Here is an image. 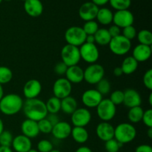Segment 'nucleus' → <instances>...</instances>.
Masks as SVG:
<instances>
[{"label":"nucleus","mask_w":152,"mask_h":152,"mask_svg":"<svg viewBox=\"0 0 152 152\" xmlns=\"http://www.w3.org/2000/svg\"><path fill=\"white\" fill-rule=\"evenodd\" d=\"M22 110L27 119L36 122L45 118L48 114L45 102L37 98L26 99L23 103Z\"/></svg>","instance_id":"f257e3e1"},{"label":"nucleus","mask_w":152,"mask_h":152,"mask_svg":"<svg viewBox=\"0 0 152 152\" xmlns=\"http://www.w3.org/2000/svg\"><path fill=\"white\" fill-rule=\"evenodd\" d=\"M24 101L19 94H8L3 96L0 100V111L6 116L18 114L23 107Z\"/></svg>","instance_id":"f03ea898"},{"label":"nucleus","mask_w":152,"mask_h":152,"mask_svg":"<svg viewBox=\"0 0 152 152\" xmlns=\"http://www.w3.org/2000/svg\"><path fill=\"white\" fill-rule=\"evenodd\" d=\"M136 128L129 123H123L114 128V138L122 145L129 143L136 138Z\"/></svg>","instance_id":"7ed1b4c3"},{"label":"nucleus","mask_w":152,"mask_h":152,"mask_svg":"<svg viewBox=\"0 0 152 152\" xmlns=\"http://www.w3.org/2000/svg\"><path fill=\"white\" fill-rule=\"evenodd\" d=\"M86 34L83 28L72 26L68 28L65 33V39L67 44L80 48L86 42Z\"/></svg>","instance_id":"20e7f679"},{"label":"nucleus","mask_w":152,"mask_h":152,"mask_svg":"<svg viewBox=\"0 0 152 152\" xmlns=\"http://www.w3.org/2000/svg\"><path fill=\"white\" fill-rule=\"evenodd\" d=\"M108 45L110 50L114 54L117 56H123L129 53L132 48V42L125 38L121 34L111 38Z\"/></svg>","instance_id":"39448f33"},{"label":"nucleus","mask_w":152,"mask_h":152,"mask_svg":"<svg viewBox=\"0 0 152 152\" xmlns=\"http://www.w3.org/2000/svg\"><path fill=\"white\" fill-rule=\"evenodd\" d=\"M104 76L105 69L99 64H91L84 70V80L90 85H96Z\"/></svg>","instance_id":"423d86ee"},{"label":"nucleus","mask_w":152,"mask_h":152,"mask_svg":"<svg viewBox=\"0 0 152 152\" xmlns=\"http://www.w3.org/2000/svg\"><path fill=\"white\" fill-rule=\"evenodd\" d=\"M62 62L68 67L77 65L81 60L80 48L71 45H65L61 50Z\"/></svg>","instance_id":"0eeeda50"},{"label":"nucleus","mask_w":152,"mask_h":152,"mask_svg":"<svg viewBox=\"0 0 152 152\" xmlns=\"http://www.w3.org/2000/svg\"><path fill=\"white\" fill-rule=\"evenodd\" d=\"M96 108L97 116L102 122L111 121L117 113V106L109 99H102Z\"/></svg>","instance_id":"6e6552de"},{"label":"nucleus","mask_w":152,"mask_h":152,"mask_svg":"<svg viewBox=\"0 0 152 152\" xmlns=\"http://www.w3.org/2000/svg\"><path fill=\"white\" fill-rule=\"evenodd\" d=\"M79 48L80 57L83 60L89 64L96 63L99 57V52L94 43L85 42Z\"/></svg>","instance_id":"1a4fd4ad"},{"label":"nucleus","mask_w":152,"mask_h":152,"mask_svg":"<svg viewBox=\"0 0 152 152\" xmlns=\"http://www.w3.org/2000/svg\"><path fill=\"white\" fill-rule=\"evenodd\" d=\"M72 91V84L66 78L57 79L53 86V93L54 96L62 99L70 96Z\"/></svg>","instance_id":"9d476101"},{"label":"nucleus","mask_w":152,"mask_h":152,"mask_svg":"<svg viewBox=\"0 0 152 152\" xmlns=\"http://www.w3.org/2000/svg\"><path fill=\"white\" fill-rule=\"evenodd\" d=\"M71 123L74 127H86L91 120V114L86 108H77L71 114Z\"/></svg>","instance_id":"9b49d317"},{"label":"nucleus","mask_w":152,"mask_h":152,"mask_svg":"<svg viewBox=\"0 0 152 152\" xmlns=\"http://www.w3.org/2000/svg\"><path fill=\"white\" fill-rule=\"evenodd\" d=\"M134 17L132 12L129 10H117L113 16L114 25H117L120 28L133 25Z\"/></svg>","instance_id":"f8f14e48"},{"label":"nucleus","mask_w":152,"mask_h":152,"mask_svg":"<svg viewBox=\"0 0 152 152\" xmlns=\"http://www.w3.org/2000/svg\"><path fill=\"white\" fill-rule=\"evenodd\" d=\"M103 99V96L96 89H89L86 91L82 95V102L83 105L89 108H96Z\"/></svg>","instance_id":"ddd939ff"},{"label":"nucleus","mask_w":152,"mask_h":152,"mask_svg":"<svg viewBox=\"0 0 152 152\" xmlns=\"http://www.w3.org/2000/svg\"><path fill=\"white\" fill-rule=\"evenodd\" d=\"M99 10V7L94 4L92 1L85 2L79 9V16L85 22L94 20Z\"/></svg>","instance_id":"4468645a"},{"label":"nucleus","mask_w":152,"mask_h":152,"mask_svg":"<svg viewBox=\"0 0 152 152\" xmlns=\"http://www.w3.org/2000/svg\"><path fill=\"white\" fill-rule=\"evenodd\" d=\"M42 85L39 80H30L25 83L23 87V94L26 99H35L42 91Z\"/></svg>","instance_id":"2eb2a0df"},{"label":"nucleus","mask_w":152,"mask_h":152,"mask_svg":"<svg viewBox=\"0 0 152 152\" xmlns=\"http://www.w3.org/2000/svg\"><path fill=\"white\" fill-rule=\"evenodd\" d=\"M96 134L102 141L106 142L114 138V128L108 122H102L96 128Z\"/></svg>","instance_id":"dca6fc26"},{"label":"nucleus","mask_w":152,"mask_h":152,"mask_svg":"<svg viewBox=\"0 0 152 152\" xmlns=\"http://www.w3.org/2000/svg\"><path fill=\"white\" fill-rule=\"evenodd\" d=\"M71 125L65 121H59L57 124L53 126L51 134L57 140H65L71 135Z\"/></svg>","instance_id":"f3484780"},{"label":"nucleus","mask_w":152,"mask_h":152,"mask_svg":"<svg viewBox=\"0 0 152 152\" xmlns=\"http://www.w3.org/2000/svg\"><path fill=\"white\" fill-rule=\"evenodd\" d=\"M124 92L123 104L127 108H131L134 107L140 106L142 103V98L140 94L136 90L132 88L126 89Z\"/></svg>","instance_id":"a211bd4d"},{"label":"nucleus","mask_w":152,"mask_h":152,"mask_svg":"<svg viewBox=\"0 0 152 152\" xmlns=\"http://www.w3.org/2000/svg\"><path fill=\"white\" fill-rule=\"evenodd\" d=\"M11 146L16 152H28L32 148V142L30 138L19 134L13 137Z\"/></svg>","instance_id":"6ab92c4d"},{"label":"nucleus","mask_w":152,"mask_h":152,"mask_svg":"<svg viewBox=\"0 0 152 152\" xmlns=\"http://www.w3.org/2000/svg\"><path fill=\"white\" fill-rule=\"evenodd\" d=\"M65 78L71 83V84H79L84 80V70L79 65L68 67Z\"/></svg>","instance_id":"aec40b11"},{"label":"nucleus","mask_w":152,"mask_h":152,"mask_svg":"<svg viewBox=\"0 0 152 152\" xmlns=\"http://www.w3.org/2000/svg\"><path fill=\"white\" fill-rule=\"evenodd\" d=\"M24 9L28 16L38 17L43 12V4L40 0H26L24 1Z\"/></svg>","instance_id":"412c9836"},{"label":"nucleus","mask_w":152,"mask_h":152,"mask_svg":"<svg viewBox=\"0 0 152 152\" xmlns=\"http://www.w3.org/2000/svg\"><path fill=\"white\" fill-rule=\"evenodd\" d=\"M21 131L24 136L30 139L36 138L40 133L37 122L29 120V119H26L22 122L21 125Z\"/></svg>","instance_id":"4be33fe9"},{"label":"nucleus","mask_w":152,"mask_h":152,"mask_svg":"<svg viewBox=\"0 0 152 152\" xmlns=\"http://www.w3.org/2000/svg\"><path fill=\"white\" fill-rule=\"evenodd\" d=\"M151 46L139 44L134 48L132 52V56L138 62H143L148 60L151 56Z\"/></svg>","instance_id":"5701e85b"},{"label":"nucleus","mask_w":152,"mask_h":152,"mask_svg":"<svg viewBox=\"0 0 152 152\" xmlns=\"http://www.w3.org/2000/svg\"><path fill=\"white\" fill-rule=\"evenodd\" d=\"M78 103L75 98L71 96L61 99V110L66 114H72L77 109Z\"/></svg>","instance_id":"b1692460"},{"label":"nucleus","mask_w":152,"mask_h":152,"mask_svg":"<svg viewBox=\"0 0 152 152\" xmlns=\"http://www.w3.org/2000/svg\"><path fill=\"white\" fill-rule=\"evenodd\" d=\"M138 63L139 62L134 59L132 56H127L123 59L122 65L120 66L123 74L130 75L134 73L138 68Z\"/></svg>","instance_id":"393cba45"},{"label":"nucleus","mask_w":152,"mask_h":152,"mask_svg":"<svg viewBox=\"0 0 152 152\" xmlns=\"http://www.w3.org/2000/svg\"><path fill=\"white\" fill-rule=\"evenodd\" d=\"M71 137L79 144L86 143L89 137L88 131L84 127H74L71 129Z\"/></svg>","instance_id":"a878e982"},{"label":"nucleus","mask_w":152,"mask_h":152,"mask_svg":"<svg viewBox=\"0 0 152 152\" xmlns=\"http://www.w3.org/2000/svg\"><path fill=\"white\" fill-rule=\"evenodd\" d=\"M113 16H114V13L109 8L102 7V8H99L96 19L101 25H108L113 22Z\"/></svg>","instance_id":"bb28decb"},{"label":"nucleus","mask_w":152,"mask_h":152,"mask_svg":"<svg viewBox=\"0 0 152 152\" xmlns=\"http://www.w3.org/2000/svg\"><path fill=\"white\" fill-rule=\"evenodd\" d=\"M94 36L95 43L99 45H108L111 39V37L108 33V29L105 28H99Z\"/></svg>","instance_id":"cd10ccee"},{"label":"nucleus","mask_w":152,"mask_h":152,"mask_svg":"<svg viewBox=\"0 0 152 152\" xmlns=\"http://www.w3.org/2000/svg\"><path fill=\"white\" fill-rule=\"evenodd\" d=\"M144 111L140 106L129 108L128 112V118L132 123H137L142 121Z\"/></svg>","instance_id":"c85d7f7f"},{"label":"nucleus","mask_w":152,"mask_h":152,"mask_svg":"<svg viewBox=\"0 0 152 152\" xmlns=\"http://www.w3.org/2000/svg\"><path fill=\"white\" fill-rule=\"evenodd\" d=\"M45 105L48 114H57L61 110V99L53 96L48 99Z\"/></svg>","instance_id":"c756f323"},{"label":"nucleus","mask_w":152,"mask_h":152,"mask_svg":"<svg viewBox=\"0 0 152 152\" xmlns=\"http://www.w3.org/2000/svg\"><path fill=\"white\" fill-rule=\"evenodd\" d=\"M137 38L139 44L148 46H151L152 45V34L148 30H141L137 34Z\"/></svg>","instance_id":"7c9ffc66"},{"label":"nucleus","mask_w":152,"mask_h":152,"mask_svg":"<svg viewBox=\"0 0 152 152\" xmlns=\"http://www.w3.org/2000/svg\"><path fill=\"white\" fill-rule=\"evenodd\" d=\"M13 78V72L6 66H0V84L2 85L7 84L11 81Z\"/></svg>","instance_id":"2f4dec72"},{"label":"nucleus","mask_w":152,"mask_h":152,"mask_svg":"<svg viewBox=\"0 0 152 152\" xmlns=\"http://www.w3.org/2000/svg\"><path fill=\"white\" fill-rule=\"evenodd\" d=\"M109 3L116 10H129L132 4V0H109Z\"/></svg>","instance_id":"473e14b6"},{"label":"nucleus","mask_w":152,"mask_h":152,"mask_svg":"<svg viewBox=\"0 0 152 152\" xmlns=\"http://www.w3.org/2000/svg\"><path fill=\"white\" fill-rule=\"evenodd\" d=\"M96 91L99 92L101 94L107 95L111 91V83L107 79L103 78L96 84Z\"/></svg>","instance_id":"72a5a7b5"},{"label":"nucleus","mask_w":152,"mask_h":152,"mask_svg":"<svg viewBox=\"0 0 152 152\" xmlns=\"http://www.w3.org/2000/svg\"><path fill=\"white\" fill-rule=\"evenodd\" d=\"M83 29L86 35H94L95 33L99 29V25L94 20L88 21L84 24Z\"/></svg>","instance_id":"f704fd0d"},{"label":"nucleus","mask_w":152,"mask_h":152,"mask_svg":"<svg viewBox=\"0 0 152 152\" xmlns=\"http://www.w3.org/2000/svg\"><path fill=\"white\" fill-rule=\"evenodd\" d=\"M13 137L8 131H3L0 134V146L10 147L13 142Z\"/></svg>","instance_id":"c9c22d12"},{"label":"nucleus","mask_w":152,"mask_h":152,"mask_svg":"<svg viewBox=\"0 0 152 152\" xmlns=\"http://www.w3.org/2000/svg\"><path fill=\"white\" fill-rule=\"evenodd\" d=\"M124 99V92L120 90H116L113 91L110 95V100L116 106L123 103Z\"/></svg>","instance_id":"e433bc0d"},{"label":"nucleus","mask_w":152,"mask_h":152,"mask_svg":"<svg viewBox=\"0 0 152 152\" xmlns=\"http://www.w3.org/2000/svg\"><path fill=\"white\" fill-rule=\"evenodd\" d=\"M122 145H123L117 142L114 138L105 142V148L107 152H118Z\"/></svg>","instance_id":"4c0bfd02"},{"label":"nucleus","mask_w":152,"mask_h":152,"mask_svg":"<svg viewBox=\"0 0 152 152\" xmlns=\"http://www.w3.org/2000/svg\"><path fill=\"white\" fill-rule=\"evenodd\" d=\"M37 123H38V127L39 132H42L43 134L51 133L52 129H53V126L50 124V123L47 119H42V120L37 122Z\"/></svg>","instance_id":"58836bf2"},{"label":"nucleus","mask_w":152,"mask_h":152,"mask_svg":"<svg viewBox=\"0 0 152 152\" xmlns=\"http://www.w3.org/2000/svg\"><path fill=\"white\" fill-rule=\"evenodd\" d=\"M37 151L39 152H50L53 149L51 142L48 140H42L37 143Z\"/></svg>","instance_id":"ea45409f"},{"label":"nucleus","mask_w":152,"mask_h":152,"mask_svg":"<svg viewBox=\"0 0 152 152\" xmlns=\"http://www.w3.org/2000/svg\"><path fill=\"white\" fill-rule=\"evenodd\" d=\"M137 31L136 28L133 26V25H130V26L126 27V28H123V33L122 35L129 40H132L137 37Z\"/></svg>","instance_id":"a19ab883"},{"label":"nucleus","mask_w":152,"mask_h":152,"mask_svg":"<svg viewBox=\"0 0 152 152\" xmlns=\"http://www.w3.org/2000/svg\"><path fill=\"white\" fill-rule=\"evenodd\" d=\"M142 83L144 86L148 90H152V69H148L145 71L142 77Z\"/></svg>","instance_id":"79ce46f5"},{"label":"nucleus","mask_w":152,"mask_h":152,"mask_svg":"<svg viewBox=\"0 0 152 152\" xmlns=\"http://www.w3.org/2000/svg\"><path fill=\"white\" fill-rule=\"evenodd\" d=\"M142 123L146 127L152 128V110L148 109L144 111L142 118Z\"/></svg>","instance_id":"37998d69"},{"label":"nucleus","mask_w":152,"mask_h":152,"mask_svg":"<svg viewBox=\"0 0 152 152\" xmlns=\"http://www.w3.org/2000/svg\"><path fill=\"white\" fill-rule=\"evenodd\" d=\"M67 69H68V66L65 65L64 62H62V61L59 62H58L54 67V72L56 73L58 75H65V73H66Z\"/></svg>","instance_id":"c03bdc74"},{"label":"nucleus","mask_w":152,"mask_h":152,"mask_svg":"<svg viewBox=\"0 0 152 152\" xmlns=\"http://www.w3.org/2000/svg\"><path fill=\"white\" fill-rule=\"evenodd\" d=\"M108 33H109L110 36L111 37V38H114V37H117V36L121 35V28H119L118 26L115 25H113L110 27L108 29Z\"/></svg>","instance_id":"a18cd8bd"},{"label":"nucleus","mask_w":152,"mask_h":152,"mask_svg":"<svg viewBox=\"0 0 152 152\" xmlns=\"http://www.w3.org/2000/svg\"><path fill=\"white\" fill-rule=\"evenodd\" d=\"M48 120L52 126H55L57 124L60 120H59V117L57 116V114H48L47 117H45Z\"/></svg>","instance_id":"49530a36"},{"label":"nucleus","mask_w":152,"mask_h":152,"mask_svg":"<svg viewBox=\"0 0 152 152\" xmlns=\"http://www.w3.org/2000/svg\"><path fill=\"white\" fill-rule=\"evenodd\" d=\"M135 152H152V148L151 145L146 144H142L138 145L135 149Z\"/></svg>","instance_id":"de8ad7c7"},{"label":"nucleus","mask_w":152,"mask_h":152,"mask_svg":"<svg viewBox=\"0 0 152 152\" xmlns=\"http://www.w3.org/2000/svg\"><path fill=\"white\" fill-rule=\"evenodd\" d=\"M91 1L97 7H99V6H103L106 4L107 3L109 2V0H92Z\"/></svg>","instance_id":"09e8293b"},{"label":"nucleus","mask_w":152,"mask_h":152,"mask_svg":"<svg viewBox=\"0 0 152 152\" xmlns=\"http://www.w3.org/2000/svg\"><path fill=\"white\" fill-rule=\"evenodd\" d=\"M113 73H114V75L115 76V77H121V76L123 74V71H122V69L120 67H117V68H114V72Z\"/></svg>","instance_id":"8fccbe9b"},{"label":"nucleus","mask_w":152,"mask_h":152,"mask_svg":"<svg viewBox=\"0 0 152 152\" xmlns=\"http://www.w3.org/2000/svg\"><path fill=\"white\" fill-rule=\"evenodd\" d=\"M75 152H93V151H92V150L89 147L81 146L80 147V148H77V149L75 151Z\"/></svg>","instance_id":"3c124183"},{"label":"nucleus","mask_w":152,"mask_h":152,"mask_svg":"<svg viewBox=\"0 0 152 152\" xmlns=\"http://www.w3.org/2000/svg\"><path fill=\"white\" fill-rule=\"evenodd\" d=\"M86 42L87 43H94L95 44V39L94 35H87L86 39Z\"/></svg>","instance_id":"603ef678"},{"label":"nucleus","mask_w":152,"mask_h":152,"mask_svg":"<svg viewBox=\"0 0 152 152\" xmlns=\"http://www.w3.org/2000/svg\"><path fill=\"white\" fill-rule=\"evenodd\" d=\"M0 152H13V150L10 148V147L0 146Z\"/></svg>","instance_id":"864d4df0"},{"label":"nucleus","mask_w":152,"mask_h":152,"mask_svg":"<svg viewBox=\"0 0 152 152\" xmlns=\"http://www.w3.org/2000/svg\"><path fill=\"white\" fill-rule=\"evenodd\" d=\"M3 131H4V123H3L2 120L0 118V134Z\"/></svg>","instance_id":"5fc2aeb1"},{"label":"nucleus","mask_w":152,"mask_h":152,"mask_svg":"<svg viewBox=\"0 0 152 152\" xmlns=\"http://www.w3.org/2000/svg\"><path fill=\"white\" fill-rule=\"evenodd\" d=\"M3 96H4V90H3L2 86L0 84V100L3 97Z\"/></svg>","instance_id":"6e6d98bb"},{"label":"nucleus","mask_w":152,"mask_h":152,"mask_svg":"<svg viewBox=\"0 0 152 152\" xmlns=\"http://www.w3.org/2000/svg\"><path fill=\"white\" fill-rule=\"evenodd\" d=\"M147 135H148L149 138L152 137V128H148V130L147 132Z\"/></svg>","instance_id":"4d7b16f0"},{"label":"nucleus","mask_w":152,"mask_h":152,"mask_svg":"<svg viewBox=\"0 0 152 152\" xmlns=\"http://www.w3.org/2000/svg\"><path fill=\"white\" fill-rule=\"evenodd\" d=\"M148 102H149L150 105H152V94L151 93L149 95V98H148Z\"/></svg>","instance_id":"13d9d810"},{"label":"nucleus","mask_w":152,"mask_h":152,"mask_svg":"<svg viewBox=\"0 0 152 152\" xmlns=\"http://www.w3.org/2000/svg\"><path fill=\"white\" fill-rule=\"evenodd\" d=\"M28 152H39V151H37V149H33V148H31V149L29 150Z\"/></svg>","instance_id":"bf43d9fd"},{"label":"nucleus","mask_w":152,"mask_h":152,"mask_svg":"<svg viewBox=\"0 0 152 152\" xmlns=\"http://www.w3.org/2000/svg\"><path fill=\"white\" fill-rule=\"evenodd\" d=\"M50 152H61V151H59V150H57V149H53L51 151H50Z\"/></svg>","instance_id":"052dcab7"},{"label":"nucleus","mask_w":152,"mask_h":152,"mask_svg":"<svg viewBox=\"0 0 152 152\" xmlns=\"http://www.w3.org/2000/svg\"><path fill=\"white\" fill-rule=\"evenodd\" d=\"M3 1V0H0V4H1V1Z\"/></svg>","instance_id":"680f3d73"},{"label":"nucleus","mask_w":152,"mask_h":152,"mask_svg":"<svg viewBox=\"0 0 152 152\" xmlns=\"http://www.w3.org/2000/svg\"><path fill=\"white\" fill-rule=\"evenodd\" d=\"M4 1H11V0H4Z\"/></svg>","instance_id":"e2e57ef3"},{"label":"nucleus","mask_w":152,"mask_h":152,"mask_svg":"<svg viewBox=\"0 0 152 152\" xmlns=\"http://www.w3.org/2000/svg\"><path fill=\"white\" fill-rule=\"evenodd\" d=\"M22 1H26V0H22Z\"/></svg>","instance_id":"0e129e2a"}]
</instances>
